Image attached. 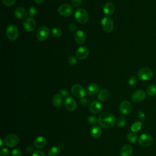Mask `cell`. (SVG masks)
Returning a JSON list of instances; mask_svg holds the SVG:
<instances>
[{
	"mask_svg": "<svg viewBox=\"0 0 156 156\" xmlns=\"http://www.w3.org/2000/svg\"><path fill=\"white\" fill-rule=\"evenodd\" d=\"M26 151L27 152V153L28 154H30L31 152H34V148L32 146H27L26 149Z\"/></svg>",
	"mask_w": 156,
	"mask_h": 156,
	"instance_id": "obj_44",
	"label": "cell"
},
{
	"mask_svg": "<svg viewBox=\"0 0 156 156\" xmlns=\"http://www.w3.org/2000/svg\"><path fill=\"white\" fill-rule=\"evenodd\" d=\"M6 35L7 38L12 41L16 40L19 35L18 27L13 24L8 26L6 28Z\"/></svg>",
	"mask_w": 156,
	"mask_h": 156,
	"instance_id": "obj_5",
	"label": "cell"
},
{
	"mask_svg": "<svg viewBox=\"0 0 156 156\" xmlns=\"http://www.w3.org/2000/svg\"><path fill=\"white\" fill-rule=\"evenodd\" d=\"M101 26L104 32L110 33L112 32L114 27L113 21L109 16H105L101 20Z\"/></svg>",
	"mask_w": 156,
	"mask_h": 156,
	"instance_id": "obj_4",
	"label": "cell"
},
{
	"mask_svg": "<svg viewBox=\"0 0 156 156\" xmlns=\"http://www.w3.org/2000/svg\"><path fill=\"white\" fill-rule=\"evenodd\" d=\"M73 7L68 4H64L59 6L58 12L60 15L63 16H69L73 13Z\"/></svg>",
	"mask_w": 156,
	"mask_h": 156,
	"instance_id": "obj_11",
	"label": "cell"
},
{
	"mask_svg": "<svg viewBox=\"0 0 156 156\" xmlns=\"http://www.w3.org/2000/svg\"><path fill=\"white\" fill-rule=\"evenodd\" d=\"M11 155L12 156H21V152L18 149H15L12 151Z\"/></svg>",
	"mask_w": 156,
	"mask_h": 156,
	"instance_id": "obj_38",
	"label": "cell"
},
{
	"mask_svg": "<svg viewBox=\"0 0 156 156\" xmlns=\"http://www.w3.org/2000/svg\"><path fill=\"white\" fill-rule=\"evenodd\" d=\"M99 88L97 83H91L87 87V93L90 96H95L99 92Z\"/></svg>",
	"mask_w": 156,
	"mask_h": 156,
	"instance_id": "obj_16",
	"label": "cell"
},
{
	"mask_svg": "<svg viewBox=\"0 0 156 156\" xmlns=\"http://www.w3.org/2000/svg\"><path fill=\"white\" fill-rule=\"evenodd\" d=\"M90 133L93 138H98L101 136L102 133V130L101 127L98 126H94L91 128Z\"/></svg>",
	"mask_w": 156,
	"mask_h": 156,
	"instance_id": "obj_22",
	"label": "cell"
},
{
	"mask_svg": "<svg viewBox=\"0 0 156 156\" xmlns=\"http://www.w3.org/2000/svg\"><path fill=\"white\" fill-rule=\"evenodd\" d=\"M133 148L129 144H124L120 150V155L121 156H130L132 154Z\"/></svg>",
	"mask_w": 156,
	"mask_h": 156,
	"instance_id": "obj_20",
	"label": "cell"
},
{
	"mask_svg": "<svg viewBox=\"0 0 156 156\" xmlns=\"http://www.w3.org/2000/svg\"><path fill=\"white\" fill-rule=\"evenodd\" d=\"M68 62L69 65H74L77 63V58L75 57H74L73 55H71L68 58Z\"/></svg>",
	"mask_w": 156,
	"mask_h": 156,
	"instance_id": "obj_34",
	"label": "cell"
},
{
	"mask_svg": "<svg viewBox=\"0 0 156 156\" xmlns=\"http://www.w3.org/2000/svg\"><path fill=\"white\" fill-rule=\"evenodd\" d=\"M10 152L7 148L4 147L0 151V156H9Z\"/></svg>",
	"mask_w": 156,
	"mask_h": 156,
	"instance_id": "obj_36",
	"label": "cell"
},
{
	"mask_svg": "<svg viewBox=\"0 0 156 156\" xmlns=\"http://www.w3.org/2000/svg\"><path fill=\"white\" fill-rule=\"evenodd\" d=\"M82 2V0H71L72 4L73 5V6L76 7H79L81 5Z\"/></svg>",
	"mask_w": 156,
	"mask_h": 156,
	"instance_id": "obj_39",
	"label": "cell"
},
{
	"mask_svg": "<svg viewBox=\"0 0 156 156\" xmlns=\"http://www.w3.org/2000/svg\"><path fill=\"white\" fill-rule=\"evenodd\" d=\"M23 27L27 32H32L36 27L35 20L32 17H27L23 22Z\"/></svg>",
	"mask_w": 156,
	"mask_h": 156,
	"instance_id": "obj_10",
	"label": "cell"
},
{
	"mask_svg": "<svg viewBox=\"0 0 156 156\" xmlns=\"http://www.w3.org/2000/svg\"><path fill=\"white\" fill-rule=\"evenodd\" d=\"M34 146L37 149H43L44 148L46 144L47 140L46 138L43 136H39L35 138L34 140Z\"/></svg>",
	"mask_w": 156,
	"mask_h": 156,
	"instance_id": "obj_17",
	"label": "cell"
},
{
	"mask_svg": "<svg viewBox=\"0 0 156 156\" xmlns=\"http://www.w3.org/2000/svg\"><path fill=\"white\" fill-rule=\"evenodd\" d=\"M64 106L68 111L72 112L76 109L77 104L73 98L71 97H67L64 100Z\"/></svg>",
	"mask_w": 156,
	"mask_h": 156,
	"instance_id": "obj_14",
	"label": "cell"
},
{
	"mask_svg": "<svg viewBox=\"0 0 156 156\" xmlns=\"http://www.w3.org/2000/svg\"><path fill=\"white\" fill-rule=\"evenodd\" d=\"M2 1L4 5L7 7H10L13 5L16 1V0H2Z\"/></svg>",
	"mask_w": 156,
	"mask_h": 156,
	"instance_id": "obj_35",
	"label": "cell"
},
{
	"mask_svg": "<svg viewBox=\"0 0 156 156\" xmlns=\"http://www.w3.org/2000/svg\"><path fill=\"white\" fill-rule=\"evenodd\" d=\"M146 93L149 96H154L156 94V85L151 84L146 89Z\"/></svg>",
	"mask_w": 156,
	"mask_h": 156,
	"instance_id": "obj_27",
	"label": "cell"
},
{
	"mask_svg": "<svg viewBox=\"0 0 156 156\" xmlns=\"http://www.w3.org/2000/svg\"><path fill=\"white\" fill-rule=\"evenodd\" d=\"M44 0H34V1L35 2L36 4H41L44 2Z\"/></svg>",
	"mask_w": 156,
	"mask_h": 156,
	"instance_id": "obj_46",
	"label": "cell"
},
{
	"mask_svg": "<svg viewBox=\"0 0 156 156\" xmlns=\"http://www.w3.org/2000/svg\"><path fill=\"white\" fill-rule=\"evenodd\" d=\"M137 76L139 79L141 80H147L153 77L154 73L151 69L147 67H143L139 69L137 73Z\"/></svg>",
	"mask_w": 156,
	"mask_h": 156,
	"instance_id": "obj_3",
	"label": "cell"
},
{
	"mask_svg": "<svg viewBox=\"0 0 156 156\" xmlns=\"http://www.w3.org/2000/svg\"><path fill=\"white\" fill-rule=\"evenodd\" d=\"M89 54L88 49L85 46H80L77 49L76 52V55L79 59L83 60L86 58Z\"/></svg>",
	"mask_w": 156,
	"mask_h": 156,
	"instance_id": "obj_15",
	"label": "cell"
},
{
	"mask_svg": "<svg viewBox=\"0 0 156 156\" xmlns=\"http://www.w3.org/2000/svg\"><path fill=\"white\" fill-rule=\"evenodd\" d=\"M52 34L54 37H55L56 38H59L62 35V31L60 28L57 27H54L52 29Z\"/></svg>",
	"mask_w": 156,
	"mask_h": 156,
	"instance_id": "obj_30",
	"label": "cell"
},
{
	"mask_svg": "<svg viewBox=\"0 0 156 156\" xmlns=\"http://www.w3.org/2000/svg\"><path fill=\"white\" fill-rule=\"evenodd\" d=\"M52 101L55 107H59L62 104V96L60 94H55L52 97Z\"/></svg>",
	"mask_w": 156,
	"mask_h": 156,
	"instance_id": "obj_25",
	"label": "cell"
},
{
	"mask_svg": "<svg viewBox=\"0 0 156 156\" xmlns=\"http://www.w3.org/2000/svg\"><path fill=\"white\" fill-rule=\"evenodd\" d=\"M126 119L123 116H119L116 121V124L119 127H124L126 124Z\"/></svg>",
	"mask_w": 156,
	"mask_h": 156,
	"instance_id": "obj_31",
	"label": "cell"
},
{
	"mask_svg": "<svg viewBox=\"0 0 156 156\" xmlns=\"http://www.w3.org/2000/svg\"><path fill=\"white\" fill-rule=\"evenodd\" d=\"M99 124L105 128H111L115 124V119L114 116L109 112L102 113L98 118Z\"/></svg>",
	"mask_w": 156,
	"mask_h": 156,
	"instance_id": "obj_1",
	"label": "cell"
},
{
	"mask_svg": "<svg viewBox=\"0 0 156 156\" xmlns=\"http://www.w3.org/2000/svg\"><path fill=\"white\" fill-rule=\"evenodd\" d=\"M27 10L21 7L16 8L14 12V15L18 19H23L25 18L27 15Z\"/></svg>",
	"mask_w": 156,
	"mask_h": 156,
	"instance_id": "obj_21",
	"label": "cell"
},
{
	"mask_svg": "<svg viewBox=\"0 0 156 156\" xmlns=\"http://www.w3.org/2000/svg\"><path fill=\"white\" fill-rule=\"evenodd\" d=\"M153 137L148 133L141 134L138 138V143L143 147H147L151 146L153 143Z\"/></svg>",
	"mask_w": 156,
	"mask_h": 156,
	"instance_id": "obj_6",
	"label": "cell"
},
{
	"mask_svg": "<svg viewBox=\"0 0 156 156\" xmlns=\"http://www.w3.org/2000/svg\"><path fill=\"white\" fill-rule=\"evenodd\" d=\"M87 121L90 124L94 125L98 122V119H97V118L94 116H90L87 119Z\"/></svg>",
	"mask_w": 156,
	"mask_h": 156,
	"instance_id": "obj_32",
	"label": "cell"
},
{
	"mask_svg": "<svg viewBox=\"0 0 156 156\" xmlns=\"http://www.w3.org/2000/svg\"><path fill=\"white\" fill-rule=\"evenodd\" d=\"M60 154L59 147L57 146L52 147L48 152L47 156H58Z\"/></svg>",
	"mask_w": 156,
	"mask_h": 156,
	"instance_id": "obj_26",
	"label": "cell"
},
{
	"mask_svg": "<svg viewBox=\"0 0 156 156\" xmlns=\"http://www.w3.org/2000/svg\"><path fill=\"white\" fill-rule=\"evenodd\" d=\"M109 97V92L107 89H102L98 94V99L101 101H105Z\"/></svg>",
	"mask_w": 156,
	"mask_h": 156,
	"instance_id": "obj_24",
	"label": "cell"
},
{
	"mask_svg": "<svg viewBox=\"0 0 156 156\" xmlns=\"http://www.w3.org/2000/svg\"><path fill=\"white\" fill-rule=\"evenodd\" d=\"M37 13V10L35 7L32 6L28 10V13L29 14V15L30 16H34L36 15Z\"/></svg>",
	"mask_w": 156,
	"mask_h": 156,
	"instance_id": "obj_33",
	"label": "cell"
},
{
	"mask_svg": "<svg viewBox=\"0 0 156 156\" xmlns=\"http://www.w3.org/2000/svg\"><path fill=\"white\" fill-rule=\"evenodd\" d=\"M49 35V29L46 26H43L40 27L37 31L36 37L38 40L39 41H44L46 40Z\"/></svg>",
	"mask_w": 156,
	"mask_h": 156,
	"instance_id": "obj_7",
	"label": "cell"
},
{
	"mask_svg": "<svg viewBox=\"0 0 156 156\" xmlns=\"http://www.w3.org/2000/svg\"><path fill=\"white\" fill-rule=\"evenodd\" d=\"M142 125H143V124L141 122L136 121L131 126L130 129H131L132 132H135V133L137 132L141 129Z\"/></svg>",
	"mask_w": 156,
	"mask_h": 156,
	"instance_id": "obj_28",
	"label": "cell"
},
{
	"mask_svg": "<svg viewBox=\"0 0 156 156\" xmlns=\"http://www.w3.org/2000/svg\"><path fill=\"white\" fill-rule=\"evenodd\" d=\"M101 108H102V105L98 101H94L92 102L90 104L89 107L90 112L93 114L98 113L101 110Z\"/></svg>",
	"mask_w": 156,
	"mask_h": 156,
	"instance_id": "obj_18",
	"label": "cell"
},
{
	"mask_svg": "<svg viewBox=\"0 0 156 156\" xmlns=\"http://www.w3.org/2000/svg\"><path fill=\"white\" fill-rule=\"evenodd\" d=\"M71 91L73 96L77 98H83L85 95V91L83 87L80 84L73 85Z\"/></svg>",
	"mask_w": 156,
	"mask_h": 156,
	"instance_id": "obj_8",
	"label": "cell"
},
{
	"mask_svg": "<svg viewBox=\"0 0 156 156\" xmlns=\"http://www.w3.org/2000/svg\"><path fill=\"white\" fill-rule=\"evenodd\" d=\"M146 97V93L143 90H137L135 91L131 95L132 100L135 102L143 101Z\"/></svg>",
	"mask_w": 156,
	"mask_h": 156,
	"instance_id": "obj_12",
	"label": "cell"
},
{
	"mask_svg": "<svg viewBox=\"0 0 156 156\" xmlns=\"http://www.w3.org/2000/svg\"><path fill=\"white\" fill-rule=\"evenodd\" d=\"M19 143V138L15 134H9L4 138V143L9 147L16 146Z\"/></svg>",
	"mask_w": 156,
	"mask_h": 156,
	"instance_id": "obj_9",
	"label": "cell"
},
{
	"mask_svg": "<svg viewBox=\"0 0 156 156\" xmlns=\"http://www.w3.org/2000/svg\"><path fill=\"white\" fill-rule=\"evenodd\" d=\"M74 17L80 24H85L88 20V13L83 8H79L75 11Z\"/></svg>",
	"mask_w": 156,
	"mask_h": 156,
	"instance_id": "obj_2",
	"label": "cell"
},
{
	"mask_svg": "<svg viewBox=\"0 0 156 156\" xmlns=\"http://www.w3.org/2000/svg\"><path fill=\"white\" fill-rule=\"evenodd\" d=\"M32 156H45V154L41 151H35L32 154Z\"/></svg>",
	"mask_w": 156,
	"mask_h": 156,
	"instance_id": "obj_42",
	"label": "cell"
},
{
	"mask_svg": "<svg viewBox=\"0 0 156 156\" xmlns=\"http://www.w3.org/2000/svg\"><path fill=\"white\" fill-rule=\"evenodd\" d=\"M80 104L82 106H83L84 107H87L88 105V100L85 98H82V99L80 101Z\"/></svg>",
	"mask_w": 156,
	"mask_h": 156,
	"instance_id": "obj_40",
	"label": "cell"
},
{
	"mask_svg": "<svg viewBox=\"0 0 156 156\" xmlns=\"http://www.w3.org/2000/svg\"><path fill=\"white\" fill-rule=\"evenodd\" d=\"M136 83V78L133 76H131L128 80V83L131 86L135 85Z\"/></svg>",
	"mask_w": 156,
	"mask_h": 156,
	"instance_id": "obj_37",
	"label": "cell"
},
{
	"mask_svg": "<svg viewBox=\"0 0 156 156\" xmlns=\"http://www.w3.org/2000/svg\"><path fill=\"white\" fill-rule=\"evenodd\" d=\"M115 11V5L112 2L106 3L103 7V12L107 15H111Z\"/></svg>",
	"mask_w": 156,
	"mask_h": 156,
	"instance_id": "obj_23",
	"label": "cell"
},
{
	"mask_svg": "<svg viewBox=\"0 0 156 156\" xmlns=\"http://www.w3.org/2000/svg\"><path fill=\"white\" fill-rule=\"evenodd\" d=\"M119 110L123 115H129L132 110V105L130 102L124 101L120 104Z\"/></svg>",
	"mask_w": 156,
	"mask_h": 156,
	"instance_id": "obj_13",
	"label": "cell"
},
{
	"mask_svg": "<svg viewBox=\"0 0 156 156\" xmlns=\"http://www.w3.org/2000/svg\"><path fill=\"white\" fill-rule=\"evenodd\" d=\"M85 40L86 37L85 33L81 30H78L75 34V41L76 43L81 45L85 42Z\"/></svg>",
	"mask_w": 156,
	"mask_h": 156,
	"instance_id": "obj_19",
	"label": "cell"
},
{
	"mask_svg": "<svg viewBox=\"0 0 156 156\" xmlns=\"http://www.w3.org/2000/svg\"><path fill=\"white\" fill-rule=\"evenodd\" d=\"M138 117H139L140 119H141L142 120H144V118H145V115L142 111H140L139 113H138Z\"/></svg>",
	"mask_w": 156,
	"mask_h": 156,
	"instance_id": "obj_45",
	"label": "cell"
},
{
	"mask_svg": "<svg viewBox=\"0 0 156 156\" xmlns=\"http://www.w3.org/2000/svg\"><path fill=\"white\" fill-rule=\"evenodd\" d=\"M62 97H66L67 96L69 95V91L66 90V89H61L60 91V93H59Z\"/></svg>",
	"mask_w": 156,
	"mask_h": 156,
	"instance_id": "obj_41",
	"label": "cell"
},
{
	"mask_svg": "<svg viewBox=\"0 0 156 156\" xmlns=\"http://www.w3.org/2000/svg\"><path fill=\"white\" fill-rule=\"evenodd\" d=\"M127 138L128 140L129 141H130V143H135L137 140V135L133 132H129L127 135Z\"/></svg>",
	"mask_w": 156,
	"mask_h": 156,
	"instance_id": "obj_29",
	"label": "cell"
},
{
	"mask_svg": "<svg viewBox=\"0 0 156 156\" xmlns=\"http://www.w3.org/2000/svg\"><path fill=\"white\" fill-rule=\"evenodd\" d=\"M77 28V26L76 25V24L74 23H71L69 26V30L71 31V32H74L76 30Z\"/></svg>",
	"mask_w": 156,
	"mask_h": 156,
	"instance_id": "obj_43",
	"label": "cell"
}]
</instances>
